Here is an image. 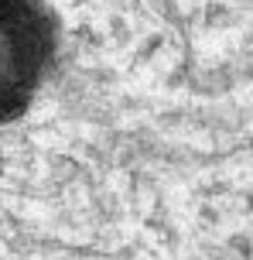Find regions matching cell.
I'll return each mask as SVG.
<instances>
[{
  "instance_id": "obj_1",
  "label": "cell",
  "mask_w": 253,
  "mask_h": 260,
  "mask_svg": "<svg viewBox=\"0 0 253 260\" xmlns=\"http://www.w3.org/2000/svg\"><path fill=\"white\" fill-rule=\"evenodd\" d=\"M52 52L55 31L41 0H0V123L31 106Z\"/></svg>"
}]
</instances>
